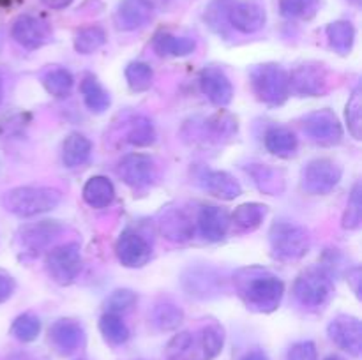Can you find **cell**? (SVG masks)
I'll return each mask as SVG.
<instances>
[{
	"mask_svg": "<svg viewBox=\"0 0 362 360\" xmlns=\"http://www.w3.org/2000/svg\"><path fill=\"white\" fill-rule=\"evenodd\" d=\"M324 360H345V359H343V356H339V355H329V356H325Z\"/></svg>",
	"mask_w": 362,
	"mask_h": 360,
	"instance_id": "obj_52",
	"label": "cell"
},
{
	"mask_svg": "<svg viewBox=\"0 0 362 360\" xmlns=\"http://www.w3.org/2000/svg\"><path fill=\"white\" fill-rule=\"evenodd\" d=\"M286 360H317V346L313 341L296 342L288 349Z\"/></svg>",
	"mask_w": 362,
	"mask_h": 360,
	"instance_id": "obj_44",
	"label": "cell"
},
{
	"mask_svg": "<svg viewBox=\"0 0 362 360\" xmlns=\"http://www.w3.org/2000/svg\"><path fill=\"white\" fill-rule=\"evenodd\" d=\"M223 281L214 268H189L182 275V286L191 296L211 299L218 295Z\"/></svg>",
	"mask_w": 362,
	"mask_h": 360,
	"instance_id": "obj_22",
	"label": "cell"
},
{
	"mask_svg": "<svg viewBox=\"0 0 362 360\" xmlns=\"http://www.w3.org/2000/svg\"><path fill=\"white\" fill-rule=\"evenodd\" d=\"M265 148L271 152L272 155L281 159L293 157L299 148V138L296 136L292 129L285 126H272L269 127L265 133Z\"/></svg>",
	"mask_w": 362,
	"mask_h": 360,
	"instance_id": "obj_26",
	"label": "cell"
},
{
	"mask_svg": "<svg viewBox=\"0 0 362 360\" xmlns=\"http://www.w3.org/2000/svg\"><path fill=\"white\" fill-rule=\"evenodd\" d=\"M80 90L81 95H83L85 106H87L92 113L101 115V113H105L106 109L110 108V102H112L110 94L105 90V87L99 83L98 78L92 76V74H87V76L81 80Z\"/></svg>",
	"mask_w": 362,
	"mask_h": 360,
	"instance_id": "obj_33",
	"label": "cell"
},
{
	"mask_svg": "<svg viewBox=\"0 0 362 360\" xmlns=\"http://www.w3.org/2000/svg\"><path fill=\"white\" fill-rule=\"evenodd\" d=\"M304 133L320 147H334L343 140V126L332 109H317L304 119Z\"/></svg>",
	"mask_w": 362,
	"mask_h": 360,
	"instance_id": "obj_11",
	"label": "cell"
},
{
	"mask_svg": "<svg viewBox=\"0 0 362 360\" xmlns=\"http://www.w3.org/2000/svg\"><path fill=\"white\" fill-rule=\"evenodd\" d=\"M62 200V193L55 187L23 186L7 191L2 205L7 212L18 217H32L53 210Z\"/></svg>",
	"mask_w": 362,
	"mask_h": 360,
	"instance_id": "obj_2",
	"label": "cell"
},
{
	"mask_svg": "<svg viewBox=\"0 0 362 360\" xmlns=\"http://www.w3.org/2000/svg\"><path fill=\"white\" fill-rule=\"evenodd\" d=\"M343 169L338 162L331 159H313L308 162L300 173V186L308 194L324 196L329 194L339 184Z\"/></svg>",
	"mask_w": 362,
	"mask_h": 360,
	"instance_id": "obj_8",
	"label": "cell"
},
{
	"mask_svg": "<svg viewBox=\"0 0 362 360\" xmlns=\"http://www.w3.org/2000/svg\"><path fill=\"white\" fill-rule=\"evenodd\" d=\"M136 304V293L131 289H115L106 300V311L112 314H124L131 311Z\"/></svg>",
	"mask_w": 362,
	"mask_h": 360,
	"instance_id": "obj_43",
	"label": "cell"
},
{
	"mask_svg": "<svg viewBox=\"0 0 362 360\" xmlns=\"http://www.w3.org/2000/svg\"><path fill=\"white\" fill-rule=\"evenodd\" d=\"M14 289H16V282H14L13 275L7 274L6 270H0V304L9 300Z\"/></svg>",
	"mask_w": 362,
	"mask_h": 360,
	"instance_id": "obj_45",
	"label": "cell"
},
{
	"mask_svg": "<svg viewBox=\"0 0 362 360\" xmlns=\"http://www.w3.org/2000/svg\"><path fill=\"white\" fill-rule=\"evenodd\" d=\"M120 140L133 147H148L156 141L154 124L144 115H133L122 122Z\"/></svg>",
	"mask_w": 362,
	"mask_h": 360,
	"instance_id": "obj_25",
	"label": "cell"
},
{
	"mask_svg": "<svg viewBox=\"0 0 362 360\" xmlns=\"http://www.w3.org/2000/svg\"><path fill=\"white\" fill-rule=\"evenodd\" d=\"M148 4H151L152 6V9L156 11V13H158L159 9H165L166 6H168L170 2H173V0H147Z\"/></svg>",
	"mask_w": 362,
	"mask_h": 360,
	"instance_id": "obj_50",
	"label": "cell"
},
{
	"mask_svg": "<svg viewBox=\"0 0 362 360\" xmlns=\"http://www.w3.org/2000/svg\"><path fill=\"white\" fill-rule=\"evenodd\" d=\"M349 2H350V4H354V6H361L362 0H349Z\"/></svg>",
	"mask_w": 362,
	"mask_h": 360,
	"instance_id": "obj_54",
	"label": "cell"
},
{
	"mask_svg": "<svg viewBox=\"0 0 362 360\" xmlns=\"http://www.w3.org/2000/svg\"><path fill=\"white\" fill-rule=\"evenodd\" d=\"M59 221H39L20 228L16 235V251L21 258H35L62 232Z\"/></svg>",
	"mask_w": 362,
	"mask_h": 360,
	"instance_id": "obj_9",
	"label": "cell"
},
{
	"mask_svg": "<svg viewBox=\"0 0 362 360\" xmlns=\"http://www.w3.org/2000/svg\"><path fill=\"white\" fill-rule=\"evenodd\" d=\"M156 226L163 239L173 244H186L194 236V222L175 205H166L156 215Z\"/></svg>",
	"mask_w": 362,
	"mask_h": 360,
	"instance_id": "obj_12",
	"label": "cell"
},
{
	"mask_svg": "<svg viewBox=\"0 0 362 360\" xmlns=\"http://www.w3.org/2000/svg\"><path fill=\"white\" fill-rule=\"evenodd\" d=\"M166 360H200L197 355V349L194 344L189 349H184V352H173L166 353Z\"/></svg>",
	"mask_w": 362,
	"mask_h": 360,
	"instance_id": "obj_46",
	"label": "cell"
},
{
	"mask_svg": "<svg viewBox=\"0 0 362 360\" xmlns=\"http://www.w3.org/2000/svg\"><path fill=\"white\" fill-rule=\"evenodd\" d=\"M105 42V28L99 27V25H90V27H83L78 30L76 37H74V49L81 55H90V53L98 52Z\"/></svg>",
	"mask_w": 362,
	"mask_h": 360,
	"instance_id": "obj_37",
	"label": "cell"
},
{
	"mask_svg": "<svg viewBox=\"0 0 362 360\" xmlns=\"http://www.w3.org/2000/svg\"><path fill=\"white\" fill-rule=\"evenodd\" d=\"M49 341L60 355H73L85 342L83 327L69 318H60L49 328Z\"/></svg>",
	"mask_w": 362,
	"mask_h": 360,
	"instance_id": "obj_19",
	"label": "cell"
},
{
	"mask_svg": "<svg viewBox=\"0 0 362 360\" xmlns=\"http://www.w3.org/2000/svg\"><path fill=\"white\" fill-rule=\"evenodd\" d=\"M83 200L92 208H105L115 200V187L106 176H92L83 186Z\"/></svg>",
	"mask_w": 362,
	"mask_h": 360,
	"instance_id": "obj_32",
	"label": "cell"
},
{
	"mask_svg": "<svg viewBox=\"0 0 362 360\" xmlns=\"http://www.w3.org/2000/svg\"><path fill=\"white\" fill-rule=\"evenodd\" d=\"M11 35L23 48L37 49L52 39V28L42 18L34 14H21L14 20Z\"/></svg>",
	"mask_w": 362,
	"mask_h": 360,
	"instance_id": "obj_16",
	"label": "cell"
},
{
	"mask_svg": "<svg viewBox=\"0 0 362 360\" xmlns=\"http://www.w3.org/2000/svg\"><path fill=\"white\" fill-rule=\"evenodd\" d=\"M92 154V143L80 133H71L62 145V162L67 168H78L85 164Z\"/></svg>",
	"mask_w": 362,
	"mask_h": 360,
	"instance_id": "obj_29",
	"label": "cell"
},
{
	"mask_svg": "<svg viewBox=\"0 0 362 360\" xmlns=\"http://www.w3.org/2000/svg\"><path fill=\"white\" fill-rule=\"evenodd\" d=\"M71 2H73V0H42V4L48 6L49 9H64V7L69 6Z\"/></svg>",
	"mask_w": 362,
	"mask_h": 360,
	"instance_id": "obj_48",
	"label": "cell"
},
{
	"mask_svg": "<svg viewBox=\"0 0 362 360\" xmlns=\"http://www.w3.org/2000/svg\"><path fill=\"white\" fill-rule=\"evenodd\" d=\"M346 124L349 131L356 140H361L362 136V90L361 87H356V90L350 95L346 102Z\"/></svg>",
	"mask_w": 362,
	"mask_h": 360,
	"instance_id": "obj_42",
	"label": "cell"
},
{
	"mask_svg": "<svg viewBox=\"0 0 362 360\" xmlns=\"http://www.w3.org/2000/svg\"><path fill=\"white\" fill-rule=\"evenodd\" d=\"M343 228L357 229L362 222V187L361 182H356L352 193H350L346 210L343 214Z\"/></svg>",
	"mask_w": 362,
	"mask_h": 360,
	"instance_id": "obj_41",
	"label": "cell"
},
{
	"mask_svg": "<svg viewBox=\"0 0 362 360\" xmlns=\"http://www.w3.org/2000/svg\"><path fill=\"white\" fill-rule=\"evenodd\" d=\"M362 272H361V267H354L352 270L349 272V282L350 286H352L354 293H356L357 299H361V281H362Z\"/></svg>",
	"mask_w": 362,
	"mask_h": 360,
	"instance_id": "obj_47",
	"label": "cell"
},
{
	"mask_svg": "<svg viewBox=\"0 0 362 360\" xmlns=\"http://www.w3.org/2000/svg\"><path fill=\"white\" fill-rule=\"evenodd\" d=\"M127 85L133 92H145L154 83V71L145 62H131L124 71Z\"/></svg>",
	"mask_w": 362,
	"mask_h": 360,
	"instance_id": "obj_38",
	"label": "cell"
},
{
	"mask_svg": "<svg viewBox=\"0 0 362 360\" xmlns=\"http://www.w3.org/2000/svg\"><path fill=\"white\" fill-rule=\"evenodd\" d=\"M41 83L53 97H67L73 90V74L60 66H52L41 74Z\"/></svg>",
	"mask_w": 362,
	"mask_h": 360,
	"instance_id": "obj_34",
	"label": "cell"
},
{
	"mask_svg": "<svg viewBox=\"0 0 362 360\" xmlns=\"http://www.w3.org/2000/svg\"><path fill=\"white\" fill-rule=\"evenodd\" d=\"M253 94L269 106H281L290 95L288 73L279 64H258L250 71Z\"/></svg>",
	"mask_w": 362,
	"mask_h": 360,
	"instance_id": "obj_3",
	"label": "cell"
},
{
	"mask_svg": "<svg viewBox=\"0 0 362 360\" xmlns=\"http://www.w3.org/2000/svg\"><path fill=\"white\" fill-rule=\"evenodd\" d=\"M225 344V332L219 325L209 323L194 337V349L200 360H214Z\"/></svg>",
	"mask_w": 362,
	"mask_h": 360,
	"instance_id": "obj_28",
	"label": "cell"
},
{
	"mask_svg": "<svg viewBox=\"0 0 362 360\" xmlns=\"http://www.w3.org/2000/svg\"><path fill=\"white\" fill-rule=\"evenodd\" d=\"M151 321L159 330H175L184 321V311L173 300L163 299L152 307Z\"/></svg>",
	"mask_w": 362,
	"mask_h": 360,
	"instance_id": "obj_31",
	"label": "cell"
},
{
	"mask_svg": "<svg viewBox=\"0 0 362 360\" xmlns=\"http://www.w3.org/2000/svg\"><path fill=\"white\" fill-rule=\"evenodd\" d=\"M18 2H21V0H0V6H2V7H11V6H16Z\"/></svg>",
	"mask_w": 362,
	"mask_h": 360,
	"instance_id": "obj_51",
	"label": "cell"
},
{
	"mask_svg": "<svg viewBox=\"0 0 362 360\" xmlns=\"http://www.w3.org/2000/svg\"><path fill=\"white\" fill-rule=\"evenodd\" d=\"M2 99H4V80L2 76H0V102H2Z\"/></svg>",
	"mask_w": 362,
	"mask_h": 360,
	"instance_id": "obj_53",
	"label": "cell"
},
{
	"mask_svg": "<svg viewBox=\"0 0 362 360\" xmlns=\"http://www.w3.org/2000/svg\"><path fill=\"white\" fill-rule=\"evenodd\" d=\"M156 11L147 0H120L115 11V25L119 30L131 32L145 27L154 18Z\"/></svg>",
	"mask_w": 362,
	"mask_h": 360,
	"instance_id": "obj_21",
	"label": "cell"
},
{
	"mask_svg": "<svg viewBox=\"0 0 362 360\" xmlns=\"http://www.w3.org/2000/svg\"><path fill=\"white\" fill-rule=\"evenodd\" d=\"M152 48L161 56H187L197 49V41L182 35H173L166 30H159L152 39Z\"/></svg>",
	"mask_w": 362,
	"mask_h": 360,
	"instance_id": "obj_27",
	"label": "cell"
},
{
	"mask_svg": "<svg viewBox=\"0 0 362 360\" xmlns=\"http://www.w3.org/2000/svg\"><path fill=\"white\" fill-rule=\"evenodd\" d=\"M244 172L250 175L253 184L260 193L267 196H279L286 189V173L276 166L264 162H250L244 166Z\"/></svg>",
	"mask_w": 362,
	"mask_h": 360,
	"instance_id": "obj_20",
	"label": "cell"
},
{
	"mask_svg": "<svg viewBox=\"0 0 362 360\" xmlns=\"http://www.w3.org/2000/svg\"><path fill=\"white\" fill-rule=\"evenodd\" d=\"M239 131V124L233 115L226 112H218L211 116H202L186 122L182 134L186 140L200 141L205 145H219L230 141Z\"/></svg>",
	"mask_w": 362,
	"mask_h": 360,
	"instance_id": "obj_5",
	"label": "cell"
},
{
	"mask_svg": "<svg viewBox=\"0 0 362 360\" xmlns=\"http://www.w3.org/2000/svg\"><path fill=\"white\" fill-rule=\"evenodd\" d=\"M99 330H101L105 341L113 346L124 344V342H127V339H129L131 335L129 327L126 325V321H124L119 314L112 313L103 314L101 320H99Z\"/></svg>",
	"mask_w": 362,
	"mask_h": 360,
	"instance_id": "obj_36",
	"label": "cell"
},
{
	"mask_svg": "<svg viewBox=\"0 0 362 360\" xmlns=\"http://www.w3.org/2000/svg\"><path fill=\"white\" fill-rule=\"evenodd\" d=\"M332 279L325 268H306L293 282V295L304 307H322L332 296Z\"/></svg>",
	"mask_w": 362,
	"mask_h": 360,
	"instance_id": "obj_6",
	"label": "cell"
},
{
	"mask_svg": "<svg viewBox=\"0 0 362 360\" xmlns=\"http://www.w3.org/2000/svg\"><path fill=\"white\" fill-rule=\"evenodd\" d=\"M200 88L205 97L218 108H225L232 102L233 87L230 78L223 69L216 66H207L200 71Z\"/></svg>",
	"mask_w": 362,
	"mask_h": 360,
	"instance_id": "obj_17",
	"label": "cell"
},
{
	"mask_svg": "<svg viewBox=\"0 0 362 360\" xmlns=\"http://www.w3.org/2000/svg\"><path fill=\"white\" fill-rule=\"evenodd\" d=\"M46 270L57 284H71L81 270L80 246L71 242L49 251L46 256Z\"/></svg>",
	"mask_w": 362,
	"mask_h": 360,
	"instance_id": "obj_10",
	"label": "cell"
},
{
	"mask_svg": "<svg viewBox=\"0 0 362 360\" xmlns=\"http://www.w3.org/2000/svg\"><path fill=\"white\" fill-rule=\"evenodd\" d=\"M198 229L209 242H219L226 236L230 228V215L225 208L216 205H205L198 212Z\"/></svg>",
	"mask_w": 362,
	"mask_h": 360,
	"instance_id": "obj_23",
	"label": "cell"
},
{
	"mask_svg": "<svg viewBox=\"0 0 362 360\" xmlns=\"http://www.w3.org/2000/svg\"><path fill=\"white\" fill-rule=\"evenodd\" d=\"M272 256L279 261H297L308 254L311 236L304 226L290 221H276L269 232Z\"/></svg>",
	"mask_w": 362,
	"mask_h": 360,
	"instance_id": "obj_4",
	"label": "cell"
},
{
	"mask_svg": "<svg viewBox=\"0 0 362 360\" xmlns=\"http://www.w3.org/2000/svg\"><path fill=\"white\" fill-rule=\"evenodd\" d=\"M265 215H267V207L257 201H247V203L239 205V207L233 210L232 221L243 232H253L258 226L264 222Z\"/></svg>",
	"mask_w": 362,
	"mask_h": 360,
	"instance_id": "obj_35",
	"label": "cell"
},
{
	"mask_svg": "<svg viewBox=\"0 0 362 360\" xmlns=\"http://www.w3.org/2000/svg\"><path fill=\"white\" fill-rule=\"evenodd\" d=\"M290 90L299 97H320L331 87L329 71L320 62H303L288 74Z\"/></svg>",
	"mask_w": 362,
	"mask_h": 360,
	"instance_id": "obj_7",
	"label": "cell"
},
{
	"mask_svg": "<svg viewBox=\"0 0 362 360\" xmlns=\"http://www.w3.org/2000/svg\"><path fill=\"white\" fill-rule=\"evenodd\" d=\"M233 286L239 299L255 313H274L285 295V282L258 265L239 268L233 274Z\"/></svg>",
	"mask_w": 362,
	"mask_h": 360,
	"instance_id": "obj_1",
	"label": "cell"
},
{
	"mask_svg": "<svg viewBox=\"0 0 362 360\" xmlns=\"http://www.w3.org/2000/svg\"><path fill=\"white\" fill-rule=\"evenodd\" d=\"M329 46L339 55H349L356 42V27L349 20L332 21L325 28Z\"/></svg>",
	"mask_w": 362,
	"mask_h": 360,
	"instance_id": "obj_30",
	"label": "cell"
},
{
	"mask_svg": "<svg viewBox=\"0 0 362 360\" xmlns=\"http://www.w3.org/2000/svg\"><path fill=\"white\" fill-rule=\"evenodd\" d=\"M200 184L209 194L219 198V200H235L243 194L239 180L228 172H219V169H205L200 175Z\"/></svg>",
	"mask_w": 362,
	"mask_h": 360,
	"instance_id": "obj_24",
	"label": "cell"
},
{
	"mask_svg": "<svg viewBox=\"0 0 362 360\" xmlns=\"http://www.w3.org/2000/svg\"><path fill=\"white\" fill-rule=\"evenodd\" d=\"M243 360H269V359L262 349H253V352L246 353V355L243 356Z\"/></svg>",
	"mask_w": 362,
	"mask_h": 360,
	"instance_id": "obj_49",
	"label": "cell"
},
{
	"mask_svg": "<svg viewBox=\"0 0 362 360\" xmlns=\"http://www.w3.org/2000/svg\"><path fill=\"white\" fill-rule=\"evenodd\" d=\"M320 0H279V13L290 20H310L317 14Z\"/></svg>",
	"mask_w": 362,
	"mask_h": 360,
	"instance_id": "obj_39",
	"label": "cell"
},
{
	"mask_svg": "<svg viewBox=\"0 0 362 360\" xmlns=\"http://www.w3.org/2000/svg\"><path fill=\"white\" fill-rule=\"evenodd\" d=\"M117 173L126 186L133 189H145L152 186L158 176V168L151 155L127 154L120 159Z\"/></svg>",
	"mask_w": 362,
	"mask_h": 360,
	"instance_id": "obj_13",
	"label": "cell"
},
{
	"mask_svg": "<svg viewBox=\"0 0 362 360\" xmlns=\"http://www.w3.org/2000/svg\"><path fill=\"white\" fill-rule=\"evenodd\" d=\"M327 334L336 346L352 356L362 353V323L352 314H338L327 327Z\"/></svg>",
	"mask_w": 362,
	"mask_h": 360,
	"instance_id": "obj_15",
	"label": "cell"
},
{
	"mask_svg": "<svg viewBox=\"0 0 362 360\" xmlns=\"http://www.w3.org/2000/svg\"><path fill=\"white\" fill-rule=\"evenodd\" d=\"M115 251L120 263L127 268L144 267L152 256V249L147 240L133 229H126V232L120 233Z\"/></svg>",
	"mask_w": 362,
	"mask_h": 360,
	"instance_id": "obj_18",
	"label": "cell"
},
{
	"mask_svg": "<svg viewBox=\"0 0 362 360\" xmlns=\"http://www.w3.org/2000/svg\"><path fill=\"white\" fill-rule=\"evenodd\" d=\"M226 21L240 34H255L267 23L264 6L253 0H230L226 9Z\"/></svg>",
	"mask_w": 362,
	"mask_h": 360,
	"instance_id": "obj_14",
	"label": "cell"
},
{
	"mask_svg": "<svg viewBox=\"0 0 362 360\" xmlns=\"http://www.w3.org/2000/svg\"><path fill=\"white\" fill-rule=\"evenodd\" d=\"M39 332H41V321H39V318L32 313L20 314V316L13 321V325H11V334L21 342L35 341Z\"/></svg>",
	"mask_w": 362,
	"mask_h": 360,
	"instance_id": "obj_40",
	"label": "cell"
}]
</instances>
